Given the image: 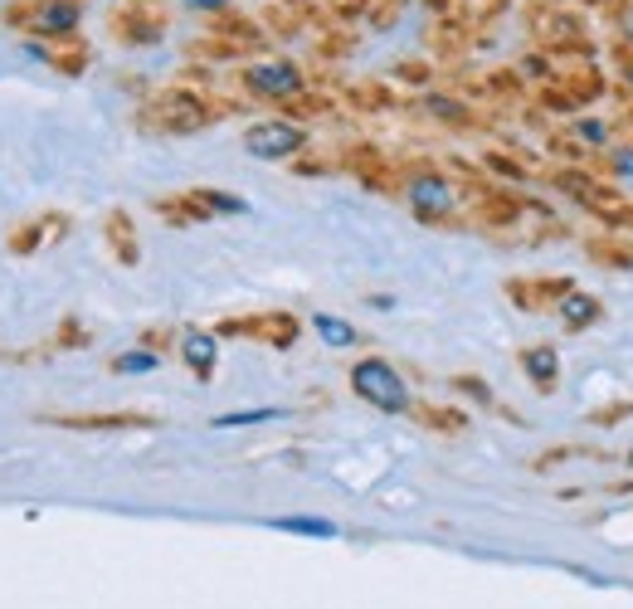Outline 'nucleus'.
<instances>
[{"instance_id": "obj_1", "label": "nucleus", "mask_w": 633, "mask_h": 609, "mask_svg": "<svg viewBox=\"0 0 633 609\" xmlns=\"http://www.w3.org/2000/svg\"><path fill=\"white\" fill-rule=\"evenodd\" d=\"M210 117H215V108L205 98H195L186 88H171V93L151 98L147 108H142V127L147 132H166V137H181V132H200Z\"/></svg>"}, {"instance_id": "obj_2", "label": "nucleus", "mask_w": 633, "mask_h": 609, "mask_svg": "<svg viewBox=\"0 0 633 609\" xmlns=\"http://www.w3.org/2000/svg\"><path fill=\"white\" fill-rule=\"evenodd\" d=\"M351 385H356V395H361L366 405L385 410V415H405V410H410V385H405V376H400L390 361H380V356L356 361Z\"/></svg>"}, {"instance_id": "obj_3", "label": "nucleus", "mask_w": 633, "mask_h": 609, "mask_svg": "<svg viewBox=\"0 0 633 609\" xmlns=\"http://www.w3.org/2000/svg\"><path fill=\"white\" fill-rule=\"evenodd\" d=\"M244 147L259 161H288V156H298L307 147V132L298 122H254L244 132Z\"/></svg>"}, {"instance_id": "obj_4", "label": "nucleus", "mask_w": 633, "mask_h": 609, "mask_svg": "<svg viewBox=\"0 0 633 609\" xmlns=\"http://www.w3.org/2000/svg\"><path fill=\"white\" fill-rule=\"evenodd\" d=\"M405 200H410V210L424 225H444L453 215V186L444 176H434V171H419L414 181H405Z\"/></svg>"}, {"instance_id": "obj_5", "label": "nucleus", "mask_w": 633, "mask_h": 609, "mask_svg": "<svg viewBox=\"0 0 633 609\" xmlns=\"http://www.w3.org/2000/svg\"><path fill=\"white\" fill-rule=\"evenodd\" d=\"M220 337H259L268 346L298 342V317L293 312H263V317H229L220 322Z\"/></svg>"}, {"instance_id": "obj_6", "label": "nucleus", "mask_w": 633, "mask_h": 609, "mask_svg": "<svg viewBox=\"0 0 633 609\" xmlns=\"http://www.w3.org/2000/svg\"><path fill=\"white\" fill-rule=\"evenodd\" d=\"M575 293L570 278H512L507 283V298L522 307V312H541V307H560Z\"/></svg>"}, {"instance_id": "obj_7", "label": "nucleus", "mask_w": 633, "mask_h": 609, "mask_svg": "<svg viewBox=\"0 0 633 609\" xmlns=\"http://www.w3.org/2000/svg\"><path fill=\"white\" fill-rule=\"evenodd\" d=\"M244 83H249V93H259V98H298L302 93V69L293 64H254V69H244Z\"/></svg>"}, {"instance_id": "obj_8", "label": "nucleus", "mask_w": 633, "mask_h": 609, "mask_svg": "<svg viewBox=\"0 0 633 609\" xmlns=\"http://www.w3.org/2000/svg\"><path fill=\"white\" fill-rule=\"evenodd\" d=\"M20 20L39 30V35H69L78 25V5L74 0H39L30 10H20Z\"/></svg>"}, {"instance_id": "obj_9", "label": "nucleus", "mask_w": 633, "mask_h": 609, "mask_svg": "<svg viewBox=\"0 0 633 609\" xmlns=\"http://www.w3.org/2000/svg\"><path fill=\"white\" fill-rule=\"evenodd\" d=\"M536 25L546 30V44L560 49V54H590V35H585V25H580L575 15H551V10H541Z\"/></svg>"}, {"instance_id": "obj_10", "label": "nucleus", "mask_w": 633, "mask_h": 609, "mask_svg": "<svg viewBox=\"0 0 633 609\" xmlns=\"http://www.w3.org/2000/svg\"><path fill=\"white\" fill-rule=\"evenodd\" d=\"M522 371L531 376V385L541 390V395H551L560 381V356L556 346H526L522 351Z\"/></svg>"}, {"instance_id": "obj_11", "label": "nucleus", "mask_w": 633, "mask_h": 609, "mask_svg": "<svg viewBox=\"0 0 633 609\" xmlns=\"http://www.w3.org/2000/svg\"><path fill=\"white\" fill-rule=\"evenodd\" d=\"M473 195H478V220L483 225H512L522 215V200L497 191V186H473Z\"/></svg>"}, {"instance_id": "obj_12", "label": "nucleus", "mask_w": 633, "mask_h": 609, "mask_svg": "<svg viewBox=\"0 0 633 609\" xmlns=\"http://www.w3.org/2000/svg\"><path fill=\"white\" fill-rule=\"evenodd\" d=\"M181 356H186V366L200 376V381H210L215 376V356H220V342L210 337V332H186L181 337Z\"/></svg>"}, {"instance_id": "obj_13", "label": "nucleus", "mask_w": 633, "mask_h": 609, "mask_svg": "<svg viewBox=\"0 0 633 609\" xmlns=\"http://www.w3.org/2000/svg\"><path fill=\"white\" fill-rule=\"evenodd\" d=\"M560 88L575 98V108H585V103L604 98V74H599L595 64H575V69L565 74V83H560Z\"/></svg>"}, {"instance_id": "obj_14", "label": "nucleus", "mask_w": 633, "mask_h": 609, "mask_svg": "<svg viewBox=\"0 0 633 609\" xmlns=\"http://www.w3.org/2000/svg\"><path fill=\"white\" fill-rule=\"evenodd\" d=\"M590 210H595L609 229H633V200H624L614 186H599V195L590 200Z\"/></svg>"}, {"instance_id": "obj_15", "label": "nucleus", "mask_w": 633, "mask_h": 609, "mask_svg": "<svg viewBox=\"0 0 633 609\" xmlns=\"http://www.w3.org/2000/svg\"><path fill=\"white\" fill-rule=\"evenodd\" d=\"M599 317H604V303L590 298V293H570L565 303H560V322L570 327V332H585V327H595Z\"/></svg>"}, {"instance_id": "obj_16", "label": "nucleus", "mask_w": 633, "mask_h": 609, "mask_svg": "<svg viewBox=\"0 0 633 609\" xmlns=\"http://www.w3.org/2000/svg\"><path fill=\"white\" fill-rule=\"evenodd\" d=\"M551 181H556V191H560V195L580 200L585 210H590V200H595L599 186H604V181H595V176H590V171H580V166H560V171L551 176Z\"/></svg>"}, {"instance_id": "obj_17", "label": "nucleus", "mask_w": 633, "mask_h": 609, "mask_svg": "<svg viewBox=\"0 0 633 609\" xmlns=\"http://www.w3.org/2000/svg\"><path fill=\"white\" fill-rule=\"evenodd\" d=\"M108 244H112V254L122 259V264H137V229H132V220L122 215V210H112L108 215Z\"/></svg>"}, {"instance_id": "obj_18", "label": "nucleus", "mask_w": 633, "mask_h": 609, "mask_svg": "<svg viewBox=\"0 0 633 609\" xmlns=\"http://www.w3.org/2000/svg\"><path fill=\"white\" fill-rule=\"evenodd\" d=\"M585 249H590V259L604 268H633V244L614 239V234H599V239H590Z\"/></svg>"}, {"instance_id": "obj_19", "label": "nucleus", "mask_w": 633, "mask_h": 609, "mask_svg": "<svg viewBox=\"0 0 633 609\" xmlns=\"http://www.w3.org/2000/svg\"><path fill=\"white\" fill-rule=\"evenodd\" d=\"M312 327L322 332V342H327V346H356V327H351V322H341V317H332V312H317V317H312Z\"/></svg>"}, {"instance_id": "obj_20", "label": "nucleus", "mask_w": 633, "mask_h": 609, "mask_svg": "<svg viewBox=\"0 0 633 609\" xmlns=\"http://www.w3.org/2000/svg\"><path fill=\"white\" fill-rule=\"evenodd\" d=\"M273 527L302 536H336V522H327V517H273Z\"/></svg>"}, {"instance_id": "obj_21", "label": "nucleus", "mask_w": 633, "mask_h": 609, "mask_svg": "<svg viewBox=\"0 0 633 609\" xmlns=\"http://www.w3.org/2000/svg\"><path fill=\"white\" fill-rule=\"evenodd\" d=\"M190 195L200 200V210H205V215H244V210H249L239 195H220V191H190Z\"/></svg>"}, {"instance_id": "obj_22", "label": "nucleus", "mask_w": 633, "mask_h": 609, "mask_svg": "<svg viewBox=\"0 0 633 609\" xmlns=\"http://www.w3.org/2000/svg\"><path fill=\"white\" fill-rule=\"evenodd\" d=\"M414 419H424L429 429H444V434H458V429L468 424V415H458V410H434V405H419Z\"/></svg>"}, {"instance_id": "obj_23", "label": "nucleus", "mask_w": 633, "mask_h": 609, "mask_svg": "<svg viewBox=\"0 0 633 609\" xmlns=\"http://www.w3.org/2000/svg\"><path fill=\"white\" fill-rule=\"evenodd\" d=\"M346 98H351V103H361L366 113H380V108H390V93H385L380 83H356Z\"/></svg>"}, {"instance_id": "obj_24", "label": "nucleus", "mask_w": 633, "mask_h": 609, "mask_svg": "<svg viewBox=\"0 0 633 609\" xmlns=\"http://www.w3.org/2000/svg\"><path fill=\"white\" fill-rule=\"evenodd\" d=\"M629 415H633V400H614V405H599L595 415H590V424H599V429H614V424H624Z\"/></svg>"}, {"instance_id": "obj_25", "label": "nucleus", "mask_w": 633, "mask_h": 609, "mask_svg": "<svg viewBox=\"0 0 633 609\" xmlns=\"http://www.w3.org/2000/svg\"><path fill=\"white\" fill-rule=\"evenodd\" d=\"M604 171L609 176H633V147H604Z\"/></svg>"}, {"instance_id": "obj_26", "label": "nucleus", "mask_w": 633, "mask_h": 609, "mask_svg": "<svg viewBox=\"0 0 633 609\" xmlns=\"http://www.w3.org/2000/svg\"><path fill=\"white\" fill-rule=\"evenodd\" d=\"M263 419H278V410H239V415H220L215 429H239V424H263Z\"/></svg>"}, {"instance_id": "obj_27", "label": "nucleus", "mask_w": 633, "mask_h": 609, "mask_svg": "<svg viewBox=\"0 0 633 609\" xmlns=\"http://www.w3.org/2000/svg\"><path fill=\"white\" fill-rule=\"evenodd\" d=\"M575 137H585V142H595V147H609V142H614V132H609L604 122H590V117L575 122Z\"/></svg>"}, {"instance_id": "obj_28", "label": "nucleus", "mask_w": 633, "mask_h": 609, "mask_svg": "<svg viewBox=\"0 0 633 609\" xmlns=\"http://www.w3.org/2000/svg\"><path fill=\"white\" fill-rule=\"evenodd\" d=\"M541 103H546L551 113H575V98H570L560 83H546V88H541Z\"/></svg>"}, {"instance_id": "obj_29", "label": "nucleus", "mask_w": 633, "mask_h": 609, "mask_svg": "<svg viewBox=\"0 0 633 609\" xmlns=\"http://www.w3.org/2000/svg\"><path fill=\"white\" fill-rule=\"evenodd\" d=\"M112 366H117L122 376H127V371H151V366H156V351H127V356H117Z\"/></svg>"}, {"instance_id": "obj_30", "label": "nucleus", "mask_w": 633, "mask_h": 609, "mask_svg": "<svg viewBox=\"0 0 633 609\" xmlns=\"http://www.w3.org/2000/svg\"><path fill=\"white\" fill-rule=\"evenodd\" d=\"M429 113L444 117V122H468V108L453 103V98H429Z\"/></svg>"}, {"instance_id": "obj_31", "label": "nucleus", "mask_w": 633, "mask_h": 609, "mask_svg": "<svg viewBox=\"0 0 633 609\" xmlns=\"http://www.w3.org/2000/svg\"><path fill=\"white\" fill-rule=\"evenodd\" d=\"M322 108H327L322 98H302V93H298V98H288V113H293V117H317Z\"/></svg>"}, {"instance_id": "obj_32", "label": "nucleus", "mask_w": 633, "mask_h": 609, "mask_svg": "<svg viewBox=\"0 0 633 609\" xmlns=\"http://www.w3.org/2000/svg\"><path fill=\"white\" fill-rule=\"evenodd\" d=\"M619 44H624V49H633V0H624V5H619Z\"/></svg>"}, {"instance_id": "obj_33", "label": "nucleus", "mask_w": 633, "mask_h": 609, "mask_svg": "<svg viewBox=\"0 0 633 609\" xmlns=\"http://www.w3.org/2000/svg\"><path fill=\"white\" fill-rule=\"evenodd\" d=\"M575 454H580V449H570V444H560V449H546V454L536 458V468L546 473V468H556V463H565V458H575Z\"/></svg>"}, {"instance_id": "obj_34", "label": "nucleus", "mask_w": 633, "mask_h": 609, "mask_svg": "<svg viewBox=\"0 0 633 609\" xmlns=\"http://www.w3.org/2000/svg\"><path fill=\"white\" fill-rule=\"evenodd\" d=\"M453 385H458L463 395H473V400H483V405H487V400H492V390H487V385L478 381V376H458V381H453Z\"/></svg>"}, {"instance_id": "obj_35", "label": "nucleus", "mask_w": 633, "mask_h": 609, "mask_svg": "<svg viewBox=\"0 0 633 609\" xmlns=\"http://www.w3.org/2000/svg\"><path fill=\"white\" fill-rule=\"evenodd\" d=\"M614 64H619V74H624V83L633 88V49H624V44H619V49H614Z\"/></svg>"}, {"instance_id": "obj_36", "label": "nucleus", "mask_w": 633, "mask_h": 609, "mask_svg": "<svg viewBox=\"0 0 633 609\" xmlns=\"http://www.w3.org/2000/svg\"><path fill=\"white\" fill-rule=\"evenodd\" d=\"M487 166H492V171H502V176H522V166H517V161H512V156H487Z\"/></svg>"}, {"instance_id": "obj_37", "label": "nucleus", "mask_w": 633, "mask_h": 609, "mask_svg": "<svg viewBox=\"0 0 633 609\" xmlns=\"http://www.w3.org/2000/svg\"><path fill=\"white\" fill-rule=\"evenodd\" d=\"M336 15H356V10H366V0H327Z\"/></svg>"}, {"instance_id": "obj_38", "label": "nucleus", "mask_w": 633, "mask_h": 609, "mask_svg": "<svg viewBox=\"0 0 633 609\" xmlns=\"http://www.w3.org/2000/svg\"><path fill=\"white\" fill-rule=\"evenodd\" d=\"M400 74L410 78V83H424V78H429V69H424V64H405V69H400Z\"/></svg>"}, {"instance_id": "obj_39", "label": "nucleus", "mask_w": 633, "mask_h": 609, "mask_svg": "<svg viewBox=\"0 0 633 609\" xmlns=\"http://www.w3.org/2000/svg\"><path fill=\"white\" fill-rule=\"evenodd\" d=\"M186 5H195V10H224L229 0H186Z\"/></svg>"}, {"instance_id": "obj_40", "label": "nucleus", "mask_w": 633, "mask_h": 609, "mask_svg": "<svg viewBox=\"0 0 633 609\" xmlns=\"http://www.w3.org/2000/svg\"><path fill=\"white\" fill-rule=\"evenodd\" d=\"M585 5H604V10H619L624 0H585Z\"/></svg>"}]
</instances>
